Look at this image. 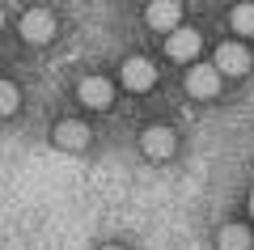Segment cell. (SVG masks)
Listing matches in <instances>:
<instances>
[{"label":"cell","mask_w":254,"mask_h":250,"mask_svg":"<svg viewBox=\"0 0 254 250\" xmlns=\"http://www.w3.org/2000/svg\"><path fill=\"white\" fill-rule=\"evenodd\" d=\"M220 77H225V72H220L216 64H195V68L187 72V93H190V98H199V102L216 98V93H220Z\"/></svg>","instance_id":"1"},{"label":"cell","mask_w":254,"mask_h":250,"mask_svg":"<svg viewBox=\"0 0 254 250\" xmlns=\"http://www.w3.org/2000/svg\"><path fill=\"white\" fill-rule=\"evenodd\" d=\"M17 30H21V38H26V43H51L55 30H60V21H55L51 9H30L26 17H21Z\"/></svg>","instance_id":"2"},{"label":"cell","mask_w":254,"mask_h":250,"mask_svg":"<svg viewBox=\"0 0 254 250\" xmlns=\"http://www.w3.org/2000/svg\"><path fill=\"white\" fill-rule=\"evenodd\" d=\"M123 85H127V89H136V93L153 89V85H157V64L144 60V55H131V60H123Z\"/></svg>","instance_id":"3"},{"label":"cell","mask_w":254,"mask_h":250,"mask_svg":"<svg viewBox=\"0 0 254 250\" xmlns=\"http://www.w3.org/2000/svg\"><path fill=\"white\" fill-rule=\"evenodd\" d=\"M140 149L148 153V157H157V161H165V157H174V149H178V136H174V127H144V136H140Z\"/></svg>","instance_id":"4"},{"label":"cell","mask_w":254,"mask_h":250,"mask_svg":"<svg viewBox=\"0 0 254 250\" xmlns=\"http://www.w3.org/2000/svg\"><path fill=\"white\" fill-rule=\"evenodd\" d=\"M76 98H81L89 110H106L110 102H115V85H110L106 77H85L81 89H76Z\"/></svg>","instance_id":"5"},{"label":"cell","mask_w":254,"mask_h":250,"mask_svg":"<svg viewBox=\"0 0 254 250\" xmlns=\"http://www.w3.org/2000/svg\"><path fill=\"white\" fill-rule=\"evenodd\" d=\"M216 68L225 72V77H246V72H250V51H246L242 43H220L216 47Z\"/></svg>","instance_id":"6"},{"label":"cell","mask_w":254,"mask_h":250,"mask_svg":"<svg viewBox=\"0 0 254 250\" xmlns=\"http://www.w3.org/2000/svg\"><path fill=\"white\" fill-rule=\"evenodd\" d=\"M199 34H195V30H182V26H174L170 30V38H165V55H170V60H195V55H199Z\"/></svg>","instance_id":"7"},{"label":"cell","mask_w":254,"mask_h":250,"mask_svg":"<svg viewBox=\"0 0 254 250\" xmlns=\"http://www.w3.org/2000/svg\"><path fill=\"white\" fill-rule=\"evenodd\" d=\"M55 144L68 149V153L85 149V144H89V127H85L81 119H64V123H55Z\"/></svg>","instance_id":"8"},{"label":"cell","mask_w":254,"mask_h":250,"mask_svg":"<svg viewBox=\"0 0 254 250\" xmlns=\"http://www.w3.org/2000/svg\"><path fill=\"white\" fill-rule=\"evenodd\" d=\"M144 17H148V26H153V30H174L182 21V4H178V0H153Z\"/></svg>","instance_id":"9"},{"label":"cell","mask_w":254,"mask_h":250,"mask_svg":"<svg viewBox=\"0 0 254 250\" xmlns=\"http://www.w3.org/2000/svg\"><path fill=\"white\" fill-rule=\"evenodd\" d=\"M216 242H220V250H250V246H254V238H250L246 225H225Z\"/></svg>","instance_id":"10"},{"label":"cell","mask_w":254,"mask_h":250,"mask_svg":"<svg viewBox=\"0 0 254 250\" xmlns=\"http://www.w3.org/2000/svg\"><path fill=\"white\" fill-rule=\"evenodd\" d=\"M21 110V89L13 85V81H0V119H9Z\"/></svg>","instance_id":"11"},{"label":"cell","mask_w":254,"mask_h":250,"mask_svg":"<svg viewBox=\"0 0 254 250\" xmlns=\"http://www.w3.org/2000/svg\"><path fill=\"white\" fill-rule=\"evenodd\" d=\"M229 21H233V30H237V34H246V38H250V34H254V4H237Z\"/></svg>","instance_id":"12"},{"label":"cell","mask_w":254,"mask_h":250,"mask_svg":"<svg viewBox=\"0 0 254 250\" xmlns=\"http://www.w3.org/2000/svg\"><path fill=\"white\" fill-rule=\"evenodd\" d=\"M250 216H254V191H250Z\"/></svg>","instance_id":"13"},{"label":"cell","mask_w":254,"mask_h":250,"mask_svg":"<svg viewBox=\"0 0 254 250\" xmlns=\"http://www.w3.org/2000/svg\"><path fill=\"white\" fill-rule=\"evenodd\" d=\"M0 30H4V9H0Z\"/></svg>","instance_id":"14"},{"label":"cell","mask_w":254,"mask_h":250,"mask_svg":"<svg viewBox=\"0 0 254 250\" xmlns=\"http://www.w3.org/2000/svg\"><path fill=\"white\" fill-rule=\"evenodd\" d=\"M102 250H123V246H102Z\"/></svg>","instance_id":"15"}]
</instances>
